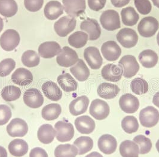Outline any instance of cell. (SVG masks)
Instances as JSON below:
<instances>
[{
    "label": "cell",
    "instance_id": "25",
    "mask_svg": "<svg viewBox=\"0 0 159 157\" xmlns=\"http://www.w3.org/2000/svg\"><path fill=\"white\" fill-rule=\"evenodd\" d=\"M89 104V99L87 96L83 95L72 100L70 104V112L72 115L78 116L85 113Z\"/></svg>",
    "mask_w": 159,
    "mask_h": 157
},
{
    "label": "cell",
    "instance_id": "49",
    "mask_svg": "<svg viewBox=\"0 0 159 157\" xmlns=\"http://www.w3.org/2000/svg\"><path fill=\"white\" fill-rule=\"evenodd\" d=\"M30 157H48V153L44 149L37 147L31 150Z\"/></svg>",
    "mask_w": 159,
    "mask_h": 157
},
{
    "label": "cell",
    "instance_id": "40",
    "mask_svg": "<svg viewBox=\"0 0 159 157\" xmlns=\"http://www.w3.org/2000/svg\"><path fill=\"white\" fill-rule=\"evenodd\" d=\"M40 61L39 55L35 51L32 50L25 51L22 56V62L27 67H35L40 64Z\"/></svg>",
    "mask_w": 159,
    "mask_h": 157
},
{
    "label": "cell",
    "instance_id": "50",
    "mask_svg": "<svg viewBox=\"0 0 159 157\" xmlns=\"http://www.w3.org/2000/svg\"><path fill=\"white\" fill-rule=\"evenodd\" d=\"M130 1V0H111V2L114 7L120 8L128 4Z\"/></svg>",
    "mask_w": 159,
    "mask_h": 157
},
{
    "label": "cell",
    "instance_id": "51",
    "mask_svg": "<svg viewBox=\"0 0 159 157\" xmlns=\"http://www.w3.org/2000/svg\"><path fill=\"white\" fill-rule=\"evenodd\" d=\"M152 102L156 106H157L159 108V91L157 92L153 97Z\"/></svg>",
    "mask_w": 159,
    "mask_h": 157
},
{
    "label": "cell",
    "instance_id": "17",
    "mask_svg": "<svg viewBox=\"0 0 159 157\" xmlns=\"http://www.w3.org/2000/svg\"><path fill=\"white\" fill-rule=\"evenodd\" d=\"M121 109L126 113H134L138 110L139 102L137 97L131 94L123 95L119 100Z\"/></svg>",
    "mask_w": 159,
    "mask_h": 157
},
{
    "label": "cell",
    "instance_id": "32",
    "mask_svg": "<svg viewBox=\"0 0 159 157\" xmlns=\"http://www.w3.org/2000/svg\"><path fill=\"white\" fill-rule=\"evenodd\" d=\"M57 83L64 91L71 93L77 89L78 83L69 73L61 74L57 78Z\"/></svg>",
    "mask_w": 159,
    "mask_h": 157
},
{
    "label": "cell",
    "instance_id": "47",
    "mask_svg": "<svg viewBox=\"0 0 159 157\" xmlns=\"http://www.w3.org/2000/svg\"><path fill=\"white\" fill-rule=\"evenodd\" d=\"M44 0H24L25 8L31 12H37L42 8Z\"/></svg>",
    "mask_w": 159,
    "mask_h": 157
},
{
    "label": "cell",
    "instance_id": "34",
    "mask_svg": "<svg viewBox=\"0 0 159 157\" xmlns=\"http://www.w3.org/2000/svg\"><path fill=\"white\" fill-rule=\"evenodd\" d=\"M18 11L15 0H0V15L6 17L15 16Z\"/></svg>",
    "mask_w": 159,
    "mask_h": 157
},
{
    "label": "cell",
    "instance_id": "45",
    "mask_svg": "<svg viewBox=\"0 0 159 157\" xmlns=\"http://www.w3.org/2000/svg\"><path fill=\"white\" fill-rule=\"evenodd\" d=\"M136 8L143 15H146L151 12L152 6L150 0H134Z\"/></svg>",
    "mask_w": 159,
    "mask_h": 157
},
{
    "label": "cell",
    "instance_id": "9",
    "mask_svg": "<svg viewBox=\"0 0 159 157\" xmlns=\"http://www.w3.org/2000/svg\"><path fill=\"white\" fill-rule=\"evenodd\" d=\"M110 106L108 103L100 99L92 101L89 108L90 114L97 120H103L110 114Z\"/></svg>",
    "mask_w": 159,
    "mask_h": 157
},
{
    "label": "cell",
    "instance_id": "6",
    "mask_svg": "<svg viewBox=\"0 0 159 157\" xmlns=\"http://www.w3.org/2000/svg\"><path fill=\"white\" fill-rule=\"evenodd\" d=\"M139 117L142 126L146 128H152L159 122V111L152 106H148L141 110Z\"/></svg>",
    "mask_w": 159,
    "mask_h": 157
},
{
    "label": "cell",
    "instance_id": "31",
    "mask_svg": "<svg viewBox=\"0 0 159 157\" xmlns=\"http://www.w3.org/2000/svg\"><path fill=\"white\" fill-rule=\"evenodd\" d=\"M56 135V131L52 126L44 124L41 126L37 133L39 140L44 144H49L53 141Z\"/></svg>",
    "mask_w": 159,
    "mask_h": 157
},
{
    "label": "cell",
    "instance_id": "4",
    "mask_svg": "<svg viewBox=\"0 0 159 157\" xmlns=\"http://www.w3.org/2000/svg\"><path fill=\"white\" fill-rule=\"evenodd\" d=\"M20 41L18 32L9 29L4 32L0 37V46L6 51H12L17 47Z\"/></svg>",
    "mask_w": 159,
    "mask_h": 157
},
{
    "label": "cell",
    "instance_id": "53",
    "mask_svg": "<svg viewBox=\"0 0 159 157\" xmlns=\"http://www.w3.org/2000/svg\"><path fill=\"white\" fill-rule=\"evenodd\" d=\"M85 157H103V156L97 152H93Z\"/></svg>",
    "mask_w": 159,
    "mask_h": 157
},
{
    "label": "cell",
    "instance_id": "8",
    "mask_svg": "<svg viewBox=\"0 0 159 157\" xmlns=\"http://www.w3.org/2000/svg\"><path fill=\"white\" fill-rule=\"evenodd\" d=\"M116 37L121 45L127 49L135 46L138 40L135 31L129 28L121 29L117 34Z\"/></svg>",
    "mask_w": 159,
    "mask_h": 157
},
{
    "label": "cell",
    "instance_id": "21",
    "mask_svg": "<svg viewBox=\"0 0 159 157\" xmlns=\"http://www.w3.org/2000/svg\"><path fill=\"white\" fill-rule=\"evenodd\" d=\"M41 89L43 94L48 99L57 102L60 100L62 97V92L56 83L52 81H47L44 82Z\"/></svg>",
    "mask_w": 159,
    "mask_h": 157
},
{
    "label": "cell",
    "instance_id": "7",
    "mask_svg": "<svg viewBox=\"0 0 159 157\" xmlns=\"http://www.w3.org/2000/svg\"><path fill=\"white\" fill-rule=\"evenodd\" d=\"M79 58L77 52L68 46L62 48L56 58L57 64L63 67H70L78 62Z\"/></svg>",
    "mask_w": 159,
    "mask_h": 157
},
{
    "label": "cell",
    "instance_id": "37",
    "mask_svg": "<svg viewBox=\"0 0 159 157\" xmlns=\"http://www.w3.org/2000/svg\"><path fill=\"white\" fill-rule=\"evenodd\" d=\"M88 34L83 31L74 32L68 37V43L72 47L80 49L84 47L88 42Z\"/></svg>",
    "mask_w": 159,
    "mask_h": 157
},
{
    "label": "cell",
    "instance_id": "27",
    "mask_svg": "<svg viewBox=\"0 0 159 157\" xmlns=\"http://www.w3.org/2000/svg\"><path fill=\"white\" fill-rule=\"evenodd\" d=\"M138 58L142 65L147 69H151L156 66L159 60L157 54L151 49L142 51L138 56Z\"/></svg>",
    "mask_w": 159,
    "mask_h": 157
},
{
    "label": "cell",
    "instance_id": "10",
    "mask_svg": "<svg viewBox=\"0 0 159 157\" xmlns=\"http://www.w3.org/2000/svg\"><path fill=\"white\" fill-rule=\"evenodd\" d=\"M55 128L56 129V139L58 141H70L74 136V126L70 122L59 121L55 124Z\"/></svg>",
    "mask_w": 159,
    "mask_h": 157
},
{
    "label": "cell",
    "instance_id": "13",
    "mask_svg": "<svg viewBox=\"0 0 159 157\" xmlns=\"http://www.w3.org/2000/svg\"><path fill=\"white\" fill-rule=\"evenodd\" d=\"M84 58L89 67L93 70L99 69L103 63V59L97 47L90 46L85 49Z\"/></svg>",
    "mask_w": 159,
    "mask_h": 157
},
{
    "label": "cell",
    "instance_id": "35",
    "mask_svg": "<svg viewBox=\"0 0 159 157\" xmlns=\"http://www.w3.org/2000/svg\"><path fill=\"white\" fill-rule=\"evenodd\" d=\"M62 112V109L59 104H49L43 107L41 111L43 118L47 121H53L59 117Z\"/></svg>",
    "mask_w": 159,
    "mask_h": 157
},
{
    "label": "cell",
    "instance_id": "22",
    "mask_svg": "<svg viewBox=\"0 0 159 157\" xmlns=\"http://www.w3.org/2000/svg\"><path fill=\"white\" fill-rule=\"evenodd\" d=\"M64 7L57 1H50L44 9L45 17L50 21L56 20L64 13Z\"/></svg>",
    "mask_w": 159,
    "mask_h": 157
},
{
    "label": "cell",
    "instance_id": "14",
    "mask_svg": "<svg viewBox=\"0 0 159 157\" xmlns=\"http://www.w3.org/2000/svg\"><path fill=\"white\" fill-rule=\"evenodd\" d=\"M28 131L27 123L20 118H14L7 126V132L13 137H22Z\"/></svg>",
    "mask_w": 159,
    "mask_h": 157
},
{
    "label": "cell",
    "instance_id": "16",
    "mask_svg": "<svg viewBox=\"0 0 159 157\" xmlns=\"http://www.w3.org/2000/svg\"><path fill=\"white\" fill-rule=\"evenodd\" d=\"M123 70L119 65L108 64L105 65L101 70L102 77L105 80L112 82H119L121 78Z\"/></svg>",
    "mask_w": 159,
    "mask_h": 157
},
{
    "label": "cell",
    "instance_id": "18",
    "mask_svg": "<svg viewBox=\"0 0 159 157\" xmlns=\"http://www.w3.org/2000/svg\"><path fill=\"white\" fill-rule=\"evenodd\" d=\"M80 29L89 34V40L93 41L99 38L101 34V29L98 21L94 19L88 18L83 21L80 25Z\"/></svg>",
    "mask_w": 159,
    "mask_h": 157
},
{
    "label": "cell",
    "instance_id": "24",
    "mask_svg": "<svg viewBox=\"0 0 159 157\" xmlns=\"http://www.w3.org/2000/svg\"><path fill=\"white\" fill-rule=\"evenodd\" d=\"M75 126L78 131L81 134L92 133L95 128V122L89 116H81L75 120Z\"/></svg>",
    "mask_w": 159,
    "mask_h": 157
},
{
    "label": "cell",
    "instance_id": "54",
    "mask_svg": "<svg viewBox=\"0 0 159 157\" xmlns=\"http://www.w3.org/2000/svg\"><path fill=\"white\" fill-rule=\"evenodd\" d=\"M4 27V22H3V19L0 17V32L2 31L3 30Z\"/></svg>",
    "mask_w": 159,
    "mask_h": 157
},
{
    "label": "cell",
    "instance_id": "11",
    "mask_svg": "<svg viewBox=\"0 0 159 157\" xmlns=\"http://www.w3.org/2000/svg\"><path fill=\"white\" fill-rule=\"evenodd\" d=\"M25 104L30 108L37 109L40 107L44 102V97L40 91L36 88L27 89L24 94Z\"/></svg>",
    "mask_w": 159,
    "mask_h": 157
},
{
    "label": "cell",
    "instance_id": "39",
    "mask_svg": "<svg viewBox=\"0 0 159 157\" xmlns=\"http://www.w3.org/2000/svg\"><path fill=\"white\" fill-rule=\"evenodd\" d=\"M1 97L6 102H13L19 99L21 95V91L19 87L9 85L4 87L1 91Z\"/></svg>",
    "mask_w": 159,
    "mask_h": 157
},
{
    "label": "cell",
    "instance_id": "48",
    "mask_svg": "<svg viewBox=\"0 0 159 157\" xmlns=\"http://www.w3.org/2000/svg\"><path fill=\"white\" fill-rule=\"evenodd\" d=\"M107 0H88L89 8L93 11H99L105 7Z\"/></svg>",
    "mask_w": 159,
    "mask_h": 157
},
{
    "label": "cell",
    "instance_id": "36",
    "mask_svg": "<svg viewBox=\"0 0 159 157\" xmlns=\"http://www.w3.org/2000/svg\"><path fill=\"white\" fill-rule=\"evenodd\" d=\"M78 154V148L71 144L60 145L55 150V157H76Z\"/></svg>",
    "mask_w": 159,
    "mask_h": 157
},
{
    "label": "cell",
    "instance_id": "44",
    "mask_svg": "<svg viewBox=\"0 0 159 157\" xmlns=\"http://www.w3.org/2000/svg\"><path fill=\"white\" fill-rule=\"evenodd\" d=\"M16 67L15 61L11 58H7L0 63V76L6 77L15 69Z\"/></svg>",
    "mask_w": 159,
    "mask_h": 157
},
{
    "label": "cell",
    "instance_id": "55",
    "mask_svg": "<svg viewBox=\"0 0 159 157\" xmlns=\"http://www.w3.org/2000/svg\"><path fill=\"white\" fill-rule=\"evenodd\" d=\"M154 4V5L159 8V0H151Z\"/></svg>",
    "mask_w": 159,
    "mask_h": 157
},
{
    "label": "cell",
    "instance_id": "5",
    "mask_svg": "<svg viewBox=\"0 0 159 157\" xmlns=\"http://www.w3.org/2000/svg\"><path fill=\"white\" fill-rule=\"evenodd\" d=\"M76 24L77 21L74 17L64 16L55 23L54 29L59 36L65 37L75 30Z\"/></svg>",
    "mask_w": 159,
    "mask_h": 157
},
{
    "label": "cell",
    "instance_id": "20",
    "mask_svg": "<svg viewBox=\"0 0 159 157\" xmlns=\"http://www.w3.org/2000/svg\"><path fill=\"white\" fill-rule=\"evenodd\" d=\"M62 50L59 43L56 41H46L41 44L39 47V54L43 58L50 59L58 55Z\"/></svg>",
    "mask_w": 159,
    "mask_h": 157
},
{
    "label": "cell",
    "instance_id": "12",
    "mask_svg": "<svg viewBox=\"0 0 159 157\" xmlns=\"http://www.w3.org/2000/svg\"><path fill=\"white\" fill-rule=\"evenodd\" d=\"M64 10L72 17L82 15L86 8V0H62Z\"/></svg>",
    "mask_w": 159,
    "mask_h": 157
},
{
    "label": "cell",
    "instance_id": "19",
    "mask_svg": "<svg viewBox=\"0 0 159 157\" xmlns=\"http://www.w3.org/2000/svg\"><path fill=\"white\" fill-rule=\"evenodd\" d=\"M98 146L99 150L107 155L113 154L117 149V142L116 138L110 134H103L98 140Z\"/></svg>",
    "mask_w": 159,
    "mask_h": 157
},
{
    "label": "cell",
    "instance_id": "43",
    "mask_svg": "<svg viewBox=\"0 0 159 157\" xmlns=\"http://www.w3.org/2000/svg\"><path fill=\"white\" fill-rule=\"evenodd\" d=\"M134 141L139 145V154H148L152 148V143L151 140L143 135L136 136L134 139Z\"/></svg>",
    "mask_w": 159,
    "mask_h": 157
},
{
    "label": "cell",
    "instance_id": "41",
    "mask_svg": "<svg viewBox=\"0 0 159 157\" xmlns=\"http://www.w3.org/2000/svg\"><path fill=\"white\" fill-rule=\"evenodd\" d=\"M130 88L132 91L135 94H144L148 91V83L143 78H137L132 81Z\"/></svg>",
    "mask_w": 159,
    "mask_h": 157
},
{
    "label": "cell",
    "instance_id": "3",
    "mask_svg": "<svg viewBox=\"0 0 159 157\" xmlns=\"http://www.w3.org/2000/svg\"><path fill=\"white\" fill-rule=\"evenodd\" d=\"M119 65L122 67L123 76L126 78H131L135 76L139 70V65L133 55L123 56L119 62Z\"/></svg>",
    "mask_w": 159,
    "mask_h": 157
},
{
    "label": "cell",
    "instance_id": "33",
    "mask_svg": "<svg viewBox=\"0 0 159 157\" xmlns=\"http://www.w3.org/2000/svg\"><path fill=\"white\" fill-rule=\"evenodd\" d=\"M121 20L124 25L132 26L137 24L139 16L136 12L135 8L132 7H127L123 8L121 11Z\"/></svg>",
    "mask_w": 159,
    "mask_h": 157
},
{
    "label": "cell",
    "instance_id": "29",
    "mask_svg": "<svg viewBox=\"0 0 159 157\" xmlns=\"http://www.w3.org/2000/svg\"><path fill=\"white\" fill-rule=\"evenodd\" d=\"M119 150L122 157H138L139 154V148L137 143L129 140L121 142Z\"/></svg>",
    "mask_w": 159,
    "mask_h": 157
},
{
    "label": "cell",
    "instance_id": "15",
    "mask_svg": "<svg viewBox=\"0 0 159 157\" xmlns=\"http://www.w3.org/2000/svg\"><path fill=\"white\" fill-rule=\"evenodd\" d=\"M101 52L107 60L115 61L121 54V49L116 41H107L102 45Z\"/></svg>",
    "mask_w": 159,
    "mask_h": 157
},
{
    "label": "cell",
    "instance_id": "2",
    "mask_svg": "<svg viewBox=\"0 0 159 157\" xmlns=\"http://www.w3.org/2000/svg\"><path fill=\"white\" fill-rule=\"evenodd\" d=\"M159 28L158 21L152 16L143 18L138 26V30L140 35L146 38L151 37L154 36Z\"/></svg>",
    "mask_w": 159,
    "mask_h": 157
},
{
    "label": "cell",
    "instance_id": "1",
    "mask_svg": "<svg viewBox=\"0 0 159 157\" xmlns=\"http://www.w3.org/2000/svg\"><path fill=\"white\" fill-rule=\"evenodd\" d=\"M100 22L105 30L110 31H115L121 27L119 15L114 10L103 12L100 17Z\"/></svg>",
    "mask_w": 159,
    "mask_h": 157
},
{
    "label": "cell",
    "instance_id": "52",
    "mask_svg": "<svg viewBox=\"0 0 159 157\" xmlns=\"http://www.w3.org/2000/svg\"><path fill=\"white\" fill-rule=\"evenodd\" d=\"M0 157H7V152L4 147L0 146Z\"/></svg>",
    "mask_w": 159,
    "mask_h": 157
},
{
    "label": "cell",
    "instance_id": "26",
    "mask_svg": "<svg viewBox=\"0 0 159 157\" xmlns=\"http://www.w3.org/2000/svg\"><path fill=\"white\" fill-rule=\"evenodd\" d=\"M120 92V88L116 85L110 83H102L97 89L98 95L104 99L110 100L115 98Z\"/></svg>",
    "mask_w": 159,
    "mask_h": 157
},
{
    "label": "cell",
    "instance_id": "46",
    "mask_svg": "<svg viewBox=\"0 0 159 157\" xmlns=\"http://www.w3.org/2000/svg\"><path fill=\"white\" fill-rule=\"evenodd\" d=\"M11 111L8 106L0 105V126H4L9 121L11 117Z\"/></svg>",
    "mask_w": 159,
    "mask_h": 157
},
{
    "label": "cell",
    "instance_id": "38",
    "mask_svg": "<svg viewBox=\"0 0 159 157\" xmlns=\"http://www.w3.org/2000/svg\"><path fill=\"white\" fill-rule=\"evenodd\" d=\"M74 145L79 149V155H84L93 148V141L90 137L81 136L74 141Z\"/></svg>",
    "mask_w": 159,
    "mask_h": 157
},
{
    "label": "cell",
    "instance_id": "28",
    "mask_svg": "<svg viewBox=\"0 0 159 157\" xmlns=\"http://www.w3.org/2000/svg\"><path fill=\"white\" fill-rule=\"evenodd\" d=\"M8 148L13 156L22 157L27 154L29 147L28 143L24 140L16 139L9 143Z\"/></svg>",
    "mask_w": 159,
    "mask_h": 157
},
{
    "label": "cell",
    "instance_id": "56",
    "mask_svg": "<svg viewBox=\"0 0 159 157\" xmlns=\"http://www.w3.org/2000/svg\"><path fill=\"white\" fill-rule=\"evenodd\" d=\"M156 149L157 150V151L159 152V139L157 140V143H156Z\"/></svg>",
    "mask_w": 159,
    "mask_h": 157
},
{
    "label": "cell",
    "instance_id": "30",
    "mask_svg": "<svg viewBox=\"0 0 159 157\" xmlns=\"http://www.w3.org/2000/svg\"><path fill=\"white\" fill-rule=\"evenodd\" d=\"M70 71L72 75L80 82L88 80L90 76V70L83 60L79 59L76 64L71 67Z\"/></svg>",
    "mask_w": 159,
    "mask_h": 157
},
{
    "label": "cell",
    "instance_id": "57",
    "mask_svg": "<svg viewBox=\"0 0 159 157\" xmlns=\"http://www.w3.org/2000/svg\"><path fill=\"white\" fill-rule=\"evenodd\" d=\"M157 44L159 46V32L158 33L157 36Z\"/></svg>",
    "mask_w": 159,
    "mask_h": 157
},
{
    "label": "cell",
    "instance_id": "23",
    "mask_svg": "<svg viewBox=\"0 0 159 157\" xmlns=\"http://www.w3.org/2000/svg\"><path fill=\"white\" fill-rule=\"evenodd\" d=\"M33 75L30 70L25 68L17 69L11 75L13 83L19 86H26L33 81Z\"/></svg>",
    "mask_w": 159,
    "mask_h": 157
},
{
    "label": "cell",
    "instance_id": "42",
    "mask_svg": "<svg viewBox=\"0 0 159 157\" xmlns=\"http://www.w3.org/2000/svg\"><path fill=\"white\" fill-rule=\"evenodd\" d=\"M121 127L126 133H134L139 128V123L135 117L127 116L122 120Z\"/></svg>",
    "mask_w": 159,
    "mask_h": 157
}]
</instances>
